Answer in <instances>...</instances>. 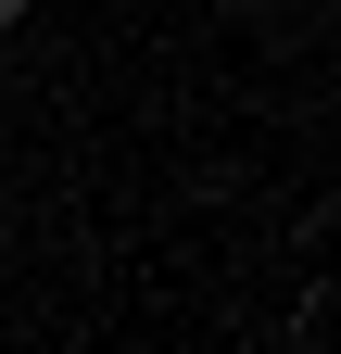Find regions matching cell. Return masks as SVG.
<instances>
[{
	"label": "cell",
	"instance_id": "1",
	"mask_svg": "<svg viewBox=\"0 0 341 354\" xmlns=\"http://www.w3.org/2000/svg\"><path fill=\"white\" fill-rule=\"evenodd\" d=\"M13 26H26V0H0V38H13Z\"/></svg>",
	"mask_w": 341,
	"mask_h": 354
}]
</instances>
